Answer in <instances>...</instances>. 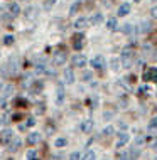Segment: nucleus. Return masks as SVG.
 <instances>
[{
    "label": "nucleus",
    "instance_id": "nucleus-1",
    "mask_svg": "<svg viewBox=\"0 0 157 160\" xmlns=\"http://www.w3.org/2000/svg\"><path fill=\"white\" fill-rule=\"evenodd\" d=\"M132 59H133V51L130 49V47H125L123 51H122V56H120V62L123 68H130V64H132Z\"/></svg>",
    "mask_w": 157,
    "mask_h": 160
},
{
    "label": "nucleus",
    "instance_id": "nucleus-2",
    "mask_svg": "<svg viewBox=\"0 0 157 160\" xmlns=\"http://www.w3.org/2000/svg\"><path fill=\"white\" fill-rule=\"evenodd\" d=\"M20 145H22V140H20L19 137H15V138H12V140L8 142V148H7V150H8L10 153H15L17 150L20 148Z\"/></svg>",
    "mask_w": 157,
    "mask_h": 160
},
{
    "label": "nucleus",
    "instance_id": "nucleus-3",
    "mask_svg": "<svg viewBox=\"0 0 157 160\" xmlns=\"http://www.w3.org/2000/svg\"><path fill=\"white\" fill-rule=\"evenodd\" d=\"M71 62H73V66H76V68H85L86 66V58L83 54H76V56H73Z\"/></svg>",
    "mask_w": 157,
    "mask_h": 160
},
{
    "label": "nucleus",
    "instance_id": "nucleus-4",
    "mask_svg": "<svg viewBox=\"0 0 157 160\" xmlns=\"http://www.w3.org/2000/svg\"><path fill=\"white\" fill-rule=\"evenodd\" d=\"M66 52H56L54 58H52V64L54 66H63L64 62H66Z\"/></svg>",
    "mask_w": 157,
    "mask_h": 160
},
{
    "label": "nucleus",
    "instance_id": "nucleus-5",
    "mask_svg": "<svg viewBox=\"0 0 157 160\" xmlns=\"http://www.w3.org/2000/svg\"><path fill=\"white\" fill-rule=\"evenodd\" d=\"M91 66L95 69H103L105 68V58L103 56H95V58L91 59Z\"/></svg>",
    "mask_w": 157,
    "mask_h": 160
},
{
    "label": "nucleus",
    "instance_id": "nucleus-6",
    "mask_svg": "<svg viewBox=\"0 0 157 160\" xmlns=\"http://www.w3.org/2000/svg\"><path fill=\"white\" fill-rule=\"evenodd\" d=\"M88 19H86V17H80V19H76L75 20V24H73V25H75V29H78V31H83V29H86V27H88Z\"/></svg>",
    "mask_w": 157,
    "mask_h": 160
},
{
    "label": "nucleus",
    "instance_id": "nucleus-7",
    "mask_svg": "<svg viewBox=\"0 0 157 160\" xmlns=\"http://www.w3.org/2000/svg\"><path fill=\"white\" fill-rule=\"evenodd\" d=\"M144 79L147 81H157V68H150L144 72Z\"/></svg>",
    "mask_w": 157,
    "mask_h": 160
},
{
    "label": "nucleus",
    "instance_id": "nucleus-8",
    "mask_svg": "<svg viewBox=\"0 0 157 160\" xmlns=\"http://www.w3.org/2000/svg\"><path fill=\"white\" fill-rule=\"evenodd\" d=\"M128 140H130V137H128V133H118V138H117V147H123V145H127L128 143Z\"/></svg>",
    "mask_w": 157,
    "mask_h": 160
},
{
    "label": "nucleus",
    "instance_id": "nucleus-9",
    "mask_svg": "<svg viewBox=\"0 0 157 160\" xmlns=\"http://www.w3.org/2000/svg\"><path fill=\"white\" fill-rule=\"evenodd\" d=\"M64 83H66V84H73V83H75V72H73L71 68L64 69Z\"/></svg>",
    "mask_w": 157,
    "mask_h": 160
},
{
    "label": "nucleus",
    "instance_id": "nucleus-10",
    "mask_svg": "<svg viewBox=\"0 0 157 160\" xmlns=\"http://www.w3.org/2000/svg\"><path fill=\"white\" fill-rule=\"evenodd\" d=\"M12 138H14V132H12V130H3L2 135H0V142H2V143H8Z\"/></svg>",
    "mask_w": 157,
    "mask_h": 160
},
{
    "label": "nucleus",
    "instance_id": "nucleus-11",
    "mask_svg": "<svg viewBox=\"0 0 157 160\" xmlns=\"http://www.w3.org/2000/svg\"><path fill=\"white\" fill-rule=\"evenodd\" d=\"M27 142H29V145H36V143H39V142H41V133H37V132L29 133Z\"/></svg>",
    "mask_w": 157,
    "mask_h": 160
},
{
    "label": "nucleus",
    "instance_id": "nucleus-12",
    "mask_svg": "<svg viewBox=\"0 0 157 160\" xmlns=\"http://www.w3.org/2000/svg\"><path fill=\"white\" fill-rule=\"evenodd\" d=\"M63 101H64V88H63V84H59L58 89H56V103L61 105Z\"/></svg>",
    "mask_w": 157,
    "mask_h": 160
},
{
    "label": "nucleus",
    "instance_id": "nucleus-13",
    "mask_svg": "<svg viewBox=\"0 0 157 160\" xmlns=\"http://www.w3.org/2000/svg\"><path fill=\"white\" fill-rule=\"evenodd\" d=\"M14 84H5V88H2V96H3V99H7L8 96H12V93H14Z\"/></svg>",
    "mask_w": 157,
    "mask_h": 160
},
{
    "label": "nucleus",
    "instance_id": "nucleus-14",
    "mask_svg": "<svg viewBox=\"0 0 157 160\" xmlns=\"http://www.w3.org/2000/svg\"><path fill=\"white\" fill-rule=\"evenodd\" d=\"M91 130H93V120H85V122L81 123V132L83 133H90Z\"/></svg>",
    "mask_w": 157,
    "mask_h": 160
},
{
    "label": "nucleus",
    "instance_id": "nucleus-15",
    "mask_svg": "<svg viewBox=\"0 0 157 160\" xmlns=\"http://www.w3.org/2000/svg\"><path fill=\"white\" fill-rule=\"evenodd\" d=\"M127 153H128V160H137L140 157V148H139V147H133V148H130Z\"/></svg>",
    "mask_w": 157,
    "mask_h": 160
},
{
    "label": "nucleus",
    "instance_id": "nucleus-16",
    "mask_svg": "<svg viewBox=\"0 0 157 160\" xmlns=\"http://www.w3.org/2000/svg\"><path fill=\"white\" fill-rule=\"evenodd\" d=\"M128 12H130V3H122V5L118 7V15L120 17H125V15H128Z\"/></svg>",
    "mask_w": 157,
    "mask_h": 160
},
{
    "label": "nucleus",
    "instance_id": "nucleus-17",
    "mask_svg": "<svg viewBox=\"0 0 157 160\" xmlns=\"http://www.w3.org/2000/svg\"><path fill=\"white\" fill-rule=\"evenodd\" d=\"M25 17H27L29 20L37 19V8H36V7H29L27 10H25Z\"/></svg>",
    "mask_w": 157,
    "mask_h": 160
},
{
    "label": "nucleus",
    "instance_id": "nucleus-18",
    "mask_svg": "<svg viewBox=\"0 0 157 160\" xmlns=\"http://www.w3.org/2000/svg\"><path fill=\"white\" fill-rule=\"evenodd\" d=\"M8 10H10L12 17L19 15V14H20V7H19V3H17V2H12L10 5H8Z\"/></svg>",
    "mask_w": 157,
    "mask_h": 160
},
{
    "label": "nucleus",
    "instance_id": "nucleus-19",
    "mask_svg": "<svg viewBox=\"0 0 157 160\" xmlns=\"http://www.w3.org/2000/svg\"><path fill=\"white\" fill-rule=\"evenodd\" d=\"M88 22H90L91 25H100V24L103 22V15H102V14H95V15L88 20Z\"/></svg>",
    "mask_w": 157,
    "mask_h": 160
},
{
    "label": "nucleus",
    "instance_id": "nucleus-20",
    "mask_svg": "<svg viewBox=\"0 0 157 160\" xmlns=\"http://www.w3.org/2000/svg\"><path fill=\"white\" fill-rule=\"evenodd\" d=\"M83 39H85V37H83V34H78V36L75 37V44H73V46H75L76 51H80L83 47Z\"/></svg>",
    "mask_w": 157,
    "mask_h": 160
},
{
    "label": "nucleus",
    "instance_id": "nucleus-21",
    "mask_svg": "<svg viewBox=\"0 0 157 160\" xmlns=\"http://www.w3.org/2000/svg\"><path fill=\"white\" fill-rule=\"evenodd\" d=\"M107 27H108V31H117L118 29V24H117V19H108L107 20Z\"/></svg>",
    "mask_w": 157,
    "mask_h": 160
},
{
    "label": "nucleus",
    "instance_id": "nucleus-22",
    "mask_svg": "<svg viewBox=\"0 0 157 160\" xmlns=\"http://www.w3.org/2000/svg\"><path fill=\"white\" fill-rule=\"evenodd\" d=\"M150 31V22H142L139 25V34H147Z\"/></svg>",
    "mask_w": 157,
    "mask_h": 160
},
{
    "label": "nucleus",
    "instance_id": "nucleus-23",
    "mask_svg": "<svg viewBox=\"0 0 157 160\" xmlns=\"http://www.w3.org/2000/svg\"><path fill=\"white\" fill-rule=\"evenodd\" d=\"M81 8V2H75L71 7H69V14L71 15H75V14H78V10Z\"/></svg>",
    "mask_w": 157,
    "mask_h": 160
},
{
    "label": "nucleus",
    "instance_id": "nucleus-24",
    "mask_svg": "<svg viewBox=\"0 0 157 160\" xmlns=\"http://www.w3.org/2000/svg\"><path fill=\"white\" fill-rule=\"evenodd\" d=\"M54 145L58 147V148H63V147H66V145H68V140H66V138H56Z\"/></svg>",
    "mask_w": 157,
    "mask_h": 160
},
{
    "label": "nucleus",
    "instance_id": "nucleus-25",
    "mask_svg": "<svg viewBox=\"0 0 157 160\" xmlns=\"http://www.w3.org/2000/svg\"><path fill=\"white\" fill-rule=\"evenodd\" d=\"M81 160H97V153H95L93 150H90V152H86L85 155H83Z\"/></svg>",
    "mask_w": 157,
    "mask_h": 160
},
{
    "label": "nucleus",
    "instance_id": "nucleus-26",
    "mask_svg": "<svg viewBox=\"0 0 157 160\" xmlns=\"http://www.w3.org/2000/svg\"><path fill=\"white\" fill-rule=\"evenodd\" d=\"M145 135H139L137 138H135V147H142L144 143H145Z\"/></svg>",
    "mask_w": 157,
    "mask_h": 160
},
{
    "label": "nucleus",
    "instance_id": "nucleus-27",
    "mask_svg": "<svg viewBox=\"0 0 157 160\" xmlns=\"http://www.w3.org/2000/svg\"><path fill=\"white\" fill-rule=\"evenodd\" d=\"M122 32L127 34V36H128V34H132V32H133V25H132V24H125L123 27H122Z\"/></svg>",
    "mask_w": 157,
    "mask_h": 160
},
{
    "label": "nucleus",
    "instance_id": "nucleus-28",
    "mask_svg": "<svg viewBox=\"0 0 157 160\" xmlns=\"http://www.w3.org/2000/svg\"><path fill=\"white\" fill-rule=\"evenodd\" d=\"M102 133H103V137H110L112 133H113V127H112V125H108V127H105Z\"/></svg>",
    "mask_w": 157,
    "mask_h": 160
},
{
    "label": "nucleus",
    "instance_id": "nucleus-29",
    "mask_svg": "<svg viewBox=\"0 0 157 160\" xmlns=\"http://www.w3.org/2000/svg\"><path fill=\"white\" fill-rule=\"evenodd\" d=\"M81 78H83V81H85V83H86V81H91V78H93V72H91V71H85Z\"/></svg>",
    "mask_w": 157,
    "mask_h": 160
},
{
    "label": "nucleus",
    "instance_id": "nucleus-30",
    "mask_svg": "<svg viewBox=\"0 0 157 160\" xmlns=\"http://www.w3.org/2000/svg\"><path fill=\"white\" fill-rule=\"evenodd\" d=\"M3 44H5V46H12V44H14V36H5V37H3Z\"/></svg>",
    "mask_w": 157,
    "mask_h": 160
},
{
    "label": "nucleus",
    "instance_id": "nucleus-31",
    "mask_svg": "<svg viewBox=\"0 0 157 160\" xmlns=\"http://www.w3.org/2000/svg\"><path fill=\"white\" fill-rule=\"evenodd\" d=\"M147 128H149V130H155L157 128V116L150 120V123H149V127H147Z\"/></svg>",
    "mask_w": 157,
    "mask_h": 160
},
{
    "label": "nucleus",
    "instance_id": "nucleus-32",
    "mask_svg": "<svg viewBox=\"0 0 157 160\" xmlns=\"http://www.w3.org/2000/svg\"><path fill=\"white\" fill-rule=\"evenodd\" d=\"M36 157H37L36 150H29V152H27V160H32V158H36Z\"/></svg>",
    "mask_w": 157,
    "mask_h": 160
},
{
    "label": "nucleus",
    "instance_id": "nucleus-33",
    "mask_svg": "<svg viewBox=\"0 0 157 160\" xmlns=\"http://www.w3.org/2000/svg\"><path fill=\"white\" fill-rule=\"evenodd\" d=\"M118 62H120L118 59H112V69H113V71H118V68H120Z\"/></svg>",
    "mask_w": 157,
    "mask_h": 160
},
{
    "label": "nucleus",
    "instance_id": "nucleus-34",
    "mask_svg": "<svg viewBox=\"0 0 157 160\" xmlns=\"http://www.w3.org/2000/svg\"><path fill=\"white\" fill-rule=\"evenodd\" d=\"M56 3V0H44V8H51Z\"/></svg>",
    "mask_w": 157,
    "mask_h": 160
},
{
    "label": "nucleus",
    "instance_id": "nucleus-35",
    "mask_svg": "<svg viewBox=\"0 0 157 160\" xmlns=\"http://www.w3.org/2000/svg\"><path fill=\"white\" fill-rule=\"evenodd\" d=\"M80 158H81L80 152H73L71 155H69V160H80Z\"/></svg>",
    "mask_w": 157,
    "mask_h": 160
},
{
    "label": "nucleus",
    "instance_id": "nucleus-36",
    "mask_svg": "<svg viewBox=\"0 0 157 160\" xmlns=\"http://www.w3.org/2000/svg\"><path fill=\"white\" fill-rule=\"evenodd\" d=\"M34 125H36V120H34V118H29L27 123H25V127H34Z\"/></svg>",
    "mask_w": 157,
    "mask_h": 160
},
{
    "label": "nucleus",
    "instance_id": "nucleus-37",
    "mask_svg": "<svg viewBox=\"0 0 157 160\" xmlns=\"http://www.w3.org/2000/svg\"><path fill=\"white\" fill-rule=\"evenodd\" d=\"M150 15L154 17V19H157V5H155V7H152V10H150Z\"/></svg>",
    "mask_w": 157,
    "mask_h": 160
},
{
    "label": "nucleus",
    "instance_id": "nucleus-38",
    "mask_svg": "<svg viewBox=\"0 0 157 160\" xmlns=\"http://www.w3.org/2000/svg\"><path fill=\"white\" fill-rule=\"evenodd\" d=\"M120 160H128V153H127V152L122 153V155H120Z\"/></svg>",
    "mask_w": 157,
    "mask_h": 160
},
{
    "label": "nucleus",
    "instance_id": "nucleus-39",
    "mask_svg": "<svg viewBox=\"0 0 157 160\" xmlns=\"http://www.w3.org/2000/svg\"><path fill=\"white\" fill-rule=\"evenodd\" d=\"M147 89H149V88H147V86H142V88H140V89H139V91H140V93H145V91H147Z\"/></svg>",
    "mask_w": 157,
    "mask_h": 160
},
{
    "label": "nucleus",
    "instance_id": "nucleus-40",
    "mask_svg": "<svg viewBox=\"0 0 157 160\" xmlns=\"http://www.w3.org/2000/svg\"><path fill=\"white\" fill-rule=\"evenodd\" d=\"M155 52H157V51H155ZM154 59H155V61H157V54H154Z\"/></svg>",
    "mask_w": 157,
    "mask_h": 160
},
{
    "label": "nucleus",
    "instance_id": "nucleus-41",
    "mask_svg": "<svg viewBox=\"0 0 157 160\" xmlns=\"http://www.w3.org/2000/svg\"><path fill=\"white\" fill-rule=\"evenodd\" d=\"M2 123H3V120H2V118H0V127H2Z\"/></svg>",
    "mask_w": 157,
    "mask_h": 160
},
{
    "label": "nucleus",
    "instance_id": "nucleus-42",
    "mask_svg": "<svg viewBox=\"0 0 157 160\" xmlns=\"http://www.w3.org/2000/svg\"><path fill=\"white\" fill-rule=\"evenodd\" d=\"M2 88H3V84H2V83H0V91H2Z\"/></svg>",
    "mask_w": 157,
    "mask_h": 160
},
{
    "label": "nucleus",
    "instance_id": "nucleus-43",
    "mask_svg": "<svg viewBox=\"0 0 157 160\" xmlns=\"http://www.w3.org/2000/svg\"><path fill=\"white\" fill-rule=\"evenodd\" d=\"M135 2H140V0H135Z\"/></svg>",
    "mask_w": 157,
    "mask_h": 160
},
{
    "label": "nucleus",
    "instance_id": "nucleus-44",
    "mask_svg": "<svg viewBox=\"0 0 157 160\" xmlns=\"http://www.w3.org/2000/svg\"><path fill=\"white\" fill-rule=\"evenodd\" d=\"M103 160H108V158H103Z\"/></svg>",
    "mask_w": 157,
    "mask_h": 160
},
{
    "label": "nucleus",
    "instance_id": "nucleus-45",
    "mask_svg": "<svg viewBox=\"0 0 157 160\" xmlns=\"http://www.w3.org/2000/svg\"><path fill=\"white\" fill-rule=\"evenodd\" d=\"M8 160H12V158H8Z\"/></svg>",
    "mask_w": 157,
    "mask_h": 160
},
{
    "label": "nucleus",
    "instance_id": "nucleus-46",
    "mask_svg": "<svg viewBox=\"0 0 157 160\" xmlns=\"http://www.w3.org/2000/svg\"><path fill=\"white\" fill-rule=\"evenodd\" d=\"M155 160H157V157H155Z\"/></svg>",
    "mask_w": 157,
    "mask_h": 160
}]
</instances>
